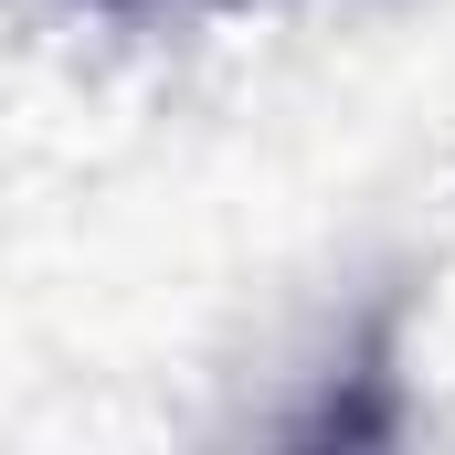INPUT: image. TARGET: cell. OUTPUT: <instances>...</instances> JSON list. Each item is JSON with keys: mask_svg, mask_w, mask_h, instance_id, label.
I'll return each instance as SVG.
<instances>
[{"mask_svg": "<svg viewBox=\"0 0 455 455\" xmlns=\"http://www.w3.org/2000/svg\"><path fill=\"white\" fill-rule=\"evenodd\" d=\"M107 11H138V0H107Z\"/></svg>", "mask_w": 455, "mask_h": 455, "instance_id": "1", "label": "cell"}]
</instances>
